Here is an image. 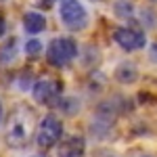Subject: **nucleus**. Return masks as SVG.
I'll return each mask as SVG.
<instances>
[{"instance_id": "f257e3e1", "label": "nucleus", "mask_w": 157, "mask_h": 157, "mask_svg": "<svg viewBox=\"0 0 157 157\" xmlns=\"http://www.w3.org/2000/svg\"><path fill=\"white\" fill-rule=\"evenodd\" d=\"M36 132V121H34V113L27 107L15 109L9 117L6 124V145L13 149H23L29 138Z\"/></svg>"}, {"instance_id": "aec40b11", "label": "nucleus", "mask_w": 157, "mask_h": 157, "mask_svg": "<svg viewBox=\"0 0 157 157\" xmlns=\"http://www.w3.org/2000/svg\"><path fill=\"white\" fill-rule=\"evenodd\" d=\"M90 2H94V4H101V2H107V0H90Z\"/></svg>"}, {"instance_id": "20e7f679", "label": "nucleus", "mask_w": 157, "mask_h": 157, "mask_svg": "<svg viewBox=\"0 0 157 157\" xmlns=\"http://www.w3.org/2000/svg\"><path fill=\"white\" fill-rule=\"evenodd\" d=\"M59 19L69 32H80L88 25V9L82 0H61L59 2Z\"/></svg>"}, {"instance_id": "0eeeda50", "label": "nucleus", "mask_w": 157, "mask_h": 157, "mask_svg": "<svg viewBox=\"0 0 157 157\" xmlns=\"http://www.w3.org/2000/svg\"><path fill=\"white\" fill-rule=\"evenodd\" d=\"M140 78V69L138 65L130 59H124L120 61L115 67H113V80L121 86H134Z\"/></svg>"}, {"instance_id": "ddd939ff", "label": "nucleus", "mask_w": 157, "mask_h": 157, "mask_svg": "<svg viewBox=\"0 0 157 157\" xmlns=\"http://www.w3.org/2000/svg\"><path fill=\"white\" fill-rule=\"evenodd\" d=\"M15 57H17V40L11 38V40H6V42L0 46V61H2L4 65H9V63L15 61Z\"/></svg>"}, {"instance_id": "7ed1b4c3", "label": "nucleus", "mask_w": 157, "mask_h": 157, "mask_svg": "<svg viewBox=\"0 0 157 157\" xmlns=\"http://www.w3.org/2000/svg\"><path fill=\"white\" fill-rule=\"evenodd\" d=\"M34 138H36V145L40 149H50V147L59 145L61 138H63V121H61V117L55 115V113L44 115L38 121Z\"/></svg>"}, {"instance_id": "9d476101", "label": "nucleus", "mask_w": 157, "mask_h": 157, "mask_svg": "<svg viewBox=\"0 0 157 157\" xmlns=\"http://www.w3.org/2000/svg\"><path fill=\"white\" fill-rule=\"evenodd\" d=\"M21 23H23V29L29 36H38L46 29V17L40 11H27L21 19Z\"/></svg>"}, {"instance_id": "6e6552de", "label": "nucleus", "mask_w": 157, "mask_h": 157, "mask_svg": "<svg viewBox=\"0 0 157 157\" xmlns=\"http://www.w3.org/2000/svg\"><path fill=\"white\" fill-rule=\"evenodd\" d=\"M57 155L59 157H84L86 155V138L80 134H71L61 138L57 147Z\"/></svg>"}, {"instance_id": "f8f14e48", "label": "nucleus", "mask_w": 157, "mask_h": 157, "mask_svg": "<svg viewBox=\"0 0 157 157\" xmlns=\"http://www.w3.org/2000/svg\"><path fill=\"white\" fill-rule=\"evenodd\" d=\"M57 109H59L61 115H67V117H71V115H78L80 113V109H82V101L78 97H73V94H61L57 98Z\"/></svg>"}, {"instance_id": "4be33fe9", "label": "nucleus", "mask_w": 157, "mask_h": 157, "mask_svg": "<svg viewBox=\"0 0 157 157\" xmlns=\"http://www.w3.org/2000/svg\"><path fill=\"white\" fill-rule=\"evenodd\" d=\"M0 2H4V0H0Z\"/></svg>"}, {"instance_id": "a211bd4d", "label": "nucleus", "mask_w": 157, "mask_h": 157, "mask_svg": "<svg viewBox=\"0 0 157 157\" xmlns=\"http://www.w3.org/2000/svg\"><path fill=\"white\" fill-rule=\"evenodd\" d=\"M147 4H151V6H155V4H157V0H147Z\"/></svg>"}, {"instance_id": "5701e85b", "label": "nucleus", "mask_w": 157, "mask_h": 157, "mask_svg": "<svg viewBox=\"0 0 157 157\" xmlns=\"http://www.w3.org/2000/svg\"><path fill=\"white\" fill-rule=\"evenodd\" d=\"M59 2H61V0H59Z\"/></svg>"}, {"instance_id": "9b49d317", "label": "nucleus", "mask_w": 157, "mask_h": 157, "mask_svg": "<svg viewBox=\"0 0 157 157\" xmlns=\"http://www.w3.org/2000/svg\"><path fill=\"white\" fill-rule=\"evenodd\" d=\"M136 21L140 25L143 32H151V29H157V9L151 6V4H143L136 9Z\"/></svg>"}, {"instance_id": "1a4fd4ad", "label": "nucleus", "mask_w": 157, "mask_h": 157, "mask_svg": "<svg viewBox=\"0 0 157 157\" xmlns=\"http://www.w3.org/2000/svg\"><path fill=\"white\" fill-rule=\"evenodd\" d=\"M136 2L134 0H111V15L117 21H132L136 19Z\"/></svg>"}, {"instance_id": "4468645a", "label": "nucleus", "mask_w": 157, "mask_h": 157, "mask_svg": "<svg viewBox=\"0 0 157 157\" xmlns=\"http://www.w3.org/2000/svg\"><path fill=\"white\" fill-rule=\"evenodd\" d=\"M42 50H44V44H42V40H38V38H29L23 44V52L27 57H38Z\"/></svg>"}, {"instance_id": "412c9836", "label": "nucleus", "mask_w": 157, "mask_h": 157, "mask_svg": "<svg viewBox=\"0 0 157 157\" xmlns=\"http://www.w3.org/2000/svg\"><path fill=\"white\" fill-rule=\"evenodd\" d=\"M103 157H117V155H113V153H107V155H103Z\"/></svg>"}, {"instance_id": "dca6fc26", "label": "nucleus", "mask_w": 157, "mask_h": 157, "mask_svg": "<svg viewBox=\"0 0 157 157\" xmlns=\"http://www.w3.org/2000/svg\"><path fill=\"white\" fill-rule=\"evenodd\" d=\"M4 32H6V23H4V19L0 17V38L4 36Z\"/></svg>"}, {"instance_id": "39448f33", "label": "nucleus", "mask_w": 157, "mask_h": 157, "mask_svg": "<svg viewBox=\"0 0 157 157\" xmlns=\"http://www.w3.org/2000/svg\"><path fill=\"white\" fill-rule=\"evenodd\" d=\"M113 42L124 52H136V50H143L149 44L147 34L140 27H134V25H121V27H117L113 32Z\"/></svg>"}, {"instance_id": "6ab92c4d", "label": "nucleus", "mask_w": 157, "mask_h": 157, "mask_svg": "<svg viewBox=\"0 0 157 157\" xmlns=\"http://www.w3.org/2000/svg\"><path fill=\"white\" fill-rule=\"evenodd\" d=\"M136 157H153L151 153H140V155H136Z\"/></svg>"}, {"instance_id": "f3484780", "label": "nucleus", "mask_w": 157, "mask_h": 157, "mask_svg": "<svg viewBox=\"0 0 157 157\" xmlns=\"http://www.w3.org/2000/svg\"><path fill=\"white\" fill-rule=\"evenodd\" d=\"M2 120H4V107H2V103H0V124H2Z\"/></svg>"}, {"instance_id": "423d86ee", "label": "nucleus", "mask_w": 157, "mask_h": 157, "mask_svg": "<svg viewBox=\"0 0 157 157\" xmlns=\"http://www.w3.org/2000/svg\"><path fill=\"white\" fill-rule=\"evenodd\" d=\"M32 97L38 105H55L61 97V82L55 78H40L32 84Z\"/></svg>"}, {"instance_id": "2eb2a0df", "label": "nucleus", "mask_w": 157, "mask_h": 157, "mask_svg": "<svg viewBox=\"0 0 157 157\" xmlns=\"http://www.w3.org/2000/svg\"><path fill=\"white\" fill-rule=\"evenodd\" d=\"M147 59L151 61L153 65H157V40L147 44Z\"/></svg>"}, {"instance_id": "f03ea898", "label": "nucleus", "mask_w": 157, "mask_h": 157, "mask_svg": "<svg viewBox=\"0 0 157 157\" xmlns=\"http://www.w3.org/2000/svg\"><path fill=\"white\" fill-rule=\"evenodd\" d=\"M78 42L69 36H57L52 38L48 42V46H46V61H48L52 67H67L69 63L75 61L78 57Z\"/></svg>"}]
</instances>
